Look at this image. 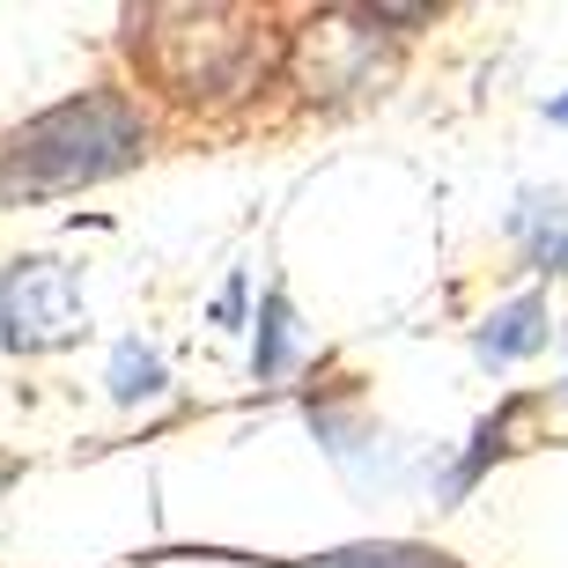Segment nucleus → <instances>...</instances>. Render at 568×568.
Wrapping results in <instances>:
<instances>
[{"label": "nucleus", "instance_id": "obj_1", "mask_svg": "<svg viewBox=\"0 0 568 568\" xmlns=\"http://www.w3.org/2000/svg\"><path fill=\"white\" fill-rule=\"evenodd\" d=\"M148 119L119 97V89H89L67 97L44 119L0 148V200H44V192H82L119 178L126 163H141Z\"/></svg>", "mask_w": 568, "mask_h": 568}, {"label": "nucleus", "instance_id": "obj_2", "mask_svg": "<svg viewBox=\"0 0 568 568\" xmlns=\"http://www.w3.org/2000/svg\"><path fill=\"white\" fill-rule=\"evenodd\" d=\"M133 44L178 104H236L281 60V38L244 8H148L133 16Z\"/></svg>", "mask_w": 568, "mask_h": 568}, {"label": "nucleus", "instance_id": "obj_3", "mask_svg": "<svg viewBox=\"0 0 568 568\" xmlns=\"http://www.w3.org/2000/svg\"><path fill=\"white\" fill-rule=\"evenodd\" d=\"M89 325L82 311V281L60 258H16L0 274V339L16 355H44V347H67V339Z\"/></svg>", "mask_w": 568, "mask_h": 568}, {"label": "nucleus", "instance_id": "obj_4", "mask_svg": "<svg viewBox=\"0 0 568 568\" xmlns=\"http://www.w3.org/2000/svg\"><path fill=\"white\" fill-rule=\"evenodd\" d=\"M554 339V317H547V295L525 288L509 295V303H495V311L473 325V355H480V369H517V362H531L539 347Z\"/></svg>", "mask_w": 568, "mask_h": 568}, {"label": "nucleus", "instance_id": "obj_5", "mask_svg": "<svg viewBox=\"0 0 568 568\" xmlns=\"http://www.w3.org/2000/svg\"><path fill=\"white\" fill-rule=\"evenodd\" d=\"M509 236L525 244L539 274H568V200L561 192H525V207L509 214Z\"/></svg>", "mask_w": 568, "mask_h": 568}, {"label": "nucleus", "instance_id": "obj_6", "mask_svg": "<svg viewBox=\"0 0 568 568\" xmlns=\"http://www.w3.org/2000/svg\"><path fill=\"white\" fill-rule=\"evenodd\" d=\"M295 362H303V325H295V303L281 288H266V303H258V339H252V369L274 384V377H288Z\"/></svg>", "mask_w": 568, "mask_h": 568}, {"label": "nucleus", "instance_id": "obj_7", "mask_svg": "<svg viewBox=\"0 0 568 568\" xmlns=\"http://www.w3.org/2000/svg\"><path fill=\"white\" fill-rule=\"evenodd\" d=\"M295 568H465L436 547H414V539H369V547H333V554H311Z\"/></svg>", "mask_w": 568, "mask_h": 568}, {"label": "nucleus", "instance_id": "obj_8", "mask_svg": "<svg viewBox=\"0 0 568 568\" xmlns=\"http://www.w3.org/2000/svg\"><path fill=\"white\" fill-rule=\"evenodd\" d=\"M155 392H163V355L141 347V339H119L111 347V399L133 406V399H155Z\"/></svg>", "mask_w": 568, "mask_h": 568}, {"label": "nucleus", "instance_id": "obj_9", "mask_svg": "<svg viewBox=\"0 0 568 568\" xmlns=\"http://www.w3.org/2000/svg\"><path fill=\"white\" fill-rule=\"evenodd\" d=\"M509 422H517V399H509L503 414H487V422L473 428V450H465V465L450 473V480H443V495H450V503H458L465 487H473V480L487 473V458H503V450H509Z\"/></svg>", "mask_w": 568, "mask_h": 568}, {"label": "nucleus", "instance_id": "obj_10", "mask_svg": "<svg viewBox=\"0 0 568 568\" xmlns=\"http://www.w3.org/2000/svg\"><path fill=\"white\" fill-rule=\"evenodd\" d=\"M547 119H554V126H568V97H554V104H547Z\"/></svg>", "mask_w": 568, "mask_h": 568}, {"label": "nucleus", "instance_id": "obj_11", "mask_svg": "<svg viewBox=\"0 0 568 568\" xmlns=\"http://www.w3.org/2000/svg\"><path fill=\"white\" fill-rule=\"evenodd\" d=\"M554 399H561V406H568V377H561V392H554Z\"/></svg>", "mask_w": 568, "mask_h": 568}, {"label": "nucleus", "instance_id": "obj_12", "mask_svg": "<svg viewBox=\"0 0 568 568\" xmlns=\"http://www.w3.org/2000/svg\"><path fill=\"white\" fill-rule=\"evenodd\" d=\"M0 487H8V465H0Z\"/></svg>", "mask_w": 568, "mask_h": 568}, {"label": "nucleus", "instance_id": "obj_13", "mask_svg": "<svg viewBox=\"0 0 568 568\" xmlns=\"http://www.w3.org/2000/svg\"><path fill=\"white\" fill-rule=\"evenodd\" d=\"M561 333H568V325H561Z\"/></svg>", "mask_w": 568, "mask_h": 568}]
</instances>
